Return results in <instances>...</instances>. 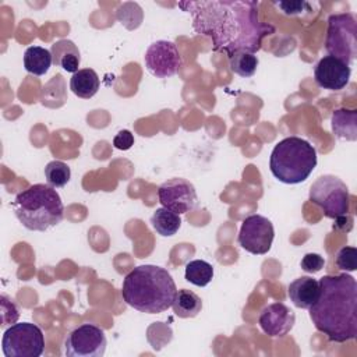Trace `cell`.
Returning <instances> with one entry per match:
<instances>
[{
    "label": "cell",
    "instance_id": "obj_14",
    "mask_svg": "<svg viewBox=\"0 0 357 357\" xmlns=\"http://www.w3.org/2000/svg\"><path fill=\"white\" fill-rule=\"evenodd\" d=\"M296 315L283 303H272L266 305L258 318V324L264 333L271 337H283L294 326Z\"/></svg>",
    "mask_w": 357,
    "mask_h": 357
},
{
    "label": "cell",
    "instance_id": "obj_10",
    "mask_svg": "<svg viewBox=\"0 0 357 357\" xmlns=\"http://www.w3.org/2000/svg\"><path fill=\"white\" fill-rule=\"evenodd\" d=\"M275 237L272 222L262 215H250L241 222L237 241L243 250L254 255L266 254Z\"/></svg>",
    "mask_w": 357,
    "mask_h": 357
},
{
    "label": "cell",
    "instance_id": "obj_19",
    "mask_svg": "<svg viewBox=\"0 0 357 357\" xmlns=\"http://www.w3.org/2000/svg\"><path fill=\"white\" fill-rule=\"evenodd\" d=\"M53 64L50 50L42 46H29L24 53V68L32 75H43Z\"/></svg>",
    "mask_w": 357,
    "mask_h": 357
},
{
    "label": "cell",
    "instance_id": "obj_6",
    "mask_svg": "<svg viewBox=\"0 0 357 357\" xmlns=\"http://www.w3.org/2000/svg\"><path fill=\"white\" fill-rule=\"evenodd\" d=\"M308 198L318 205L329 219L340 220L349 215L350 194L347 185L336 176L324 174L310 187Z\"/></svg>",
    "mask_w": 357,
    "mask_h": 357
},
{
    "label": "cell",
    "instance_id": "obj_13",
    "mask_svg": "<svg viewBox=\"0 0 357 357\" xmlns=\"http://www.w3.org/2000/svg\"><path fill=\"white\" fill-rule=\"evenodd\" d=\"M350 66L333 56H324L314 68L315 82L328 91L343 89L350 79Z\"/></svg>",
    "mask_w": 357,
    "mask_h": 357
},
{
    "label": "cell",
    "instance_id": "obj_11",
    "mask_svg": "<svg viewBox=\"0 0 357 357\" xmlns=\"http://www.w3.org/2000/svg\"><path fill=\"white\" fill-rule=\"evenodd\" d=\"M158 198L163 208L178 215L187 213L198 205V195L194 184L181 177H173L162 183L158 188Z\"/></svg>",
    "mask_w": 357,
    "mask_h": 357
},
{
    "label": "cell",
    "instance_id": "obj_23",
    "mask_svg": "<svg viewBox=\"0 0 357 357\" xmlns=\"http://www.w3.org/2000/svg\"><path fill=\"white\" fill-rule=\"evenodd\" d=\"M184 278L187 282L204 287L213 279V266L204 259H192L185 264Z\"/></svg>",
    "mask_w": 357,
    "mask_h": 357
},
{
    "label": "cell",
    "instance_id": "obj_16",
    "mask_svg": "<svg viewBox=\"0 0 357 357\" xmlns=\"http://www.w3.org/2000/svg\"><path fill=\"white\" fill-rule=\"evenodd\" d=\"M53 64L61 67L67 73H77L81 64V53L77 45L70 39H60L50 47Z\"/></svg>",
    "mask_w": 357,
    "mask_h": 357
},
{
    "label": "cell",
    "instance_id": "obj_20",
    "mask_svg": "<svg viewBox=\"0 0 357 357\" xmlns=\"http://www.w3.org/2000/svg\"><path fill=\"white\" fill-rule=\"evenodd\" d=\"M172 308L180 318H194L202 310V300L191 290L181 289L176 291Z\"/></svg>",
    "mask_w": 357,
    "mask_h": 357
},
{
    "label": "cell",
    "instance_id": "obj_29",
    "mask_svg": "<svg viewBox=\"0 0 357 357\" xmlns=\"http://www.w3.org/2000/svg\"><path fill=\"white\" fill-rule=\"evenodd\" d=\"M113 145L114 148L120 151H127L134 145V135L128 130H120L114 138H113Z\"/></svg>",
    "mask_w": 357,
    "mask_h": 357
},
{
    "label": "cell",
    "instance_id": "obj_4",
    "mask_svg": "<svg viewBox=\"0 0 357 357\" xmlns=\"http://www.w3.org/2000/svg\"><path fill=\"white\" fill-rule=\"evenodd\" d=\"M13 211L20 223L32 231H45L59 225L64 218V205L49 184H33L17 194Z\"/></svg>",
    "mask_w": 357,
    "mask_h": 357
},
{
    "label": "cell",
    "instance_id": "obj_26",
    "mask_svg": "<svg viewBox=\"0 0 357 357\" xmlns=\"http://www.w3.org/2000/svg\"><path fill=\"white\" fill-rule=\"evenodd\" d=\"M339 269L353 272L357 269V250L354 247H342L335 259Z\"/></svg>",
    "mask_w": 357,
    "mask_h": 357
},
{
    "label": "cell",
    "instance_id": "obj_8",
    "mask_svg": "<svg viewBox=\"0 0 357 357\" xmlns=\"http://www.w3.org/2000/svg\"><path fill=\"white\" fill-rule=\"evenodd\" d=\"M6 357H39L45 350L42 329L32 322H20L7 328L1 337Z\"/></svg>",
    "mask_w": 357,
    "mask_h": 357
},
{
    "label": "cell",
    "instance_id": "obj_21",
    "mask_svg": "<svg viewBox=\"0 0 357 357\" xmlns=\"http://www.w3.org/2000/svg\"><path fill=\"white\" fill-rule=\"evenodd\" d=\"M151 225L158 234L163 237H170L178 231L181 226V218L178 213L162 206L158 208L151 216Z\"/></svg>",
    "mask_w": 357,
    "mask_h": 357
},
{
    "label": "cell",
    "instance_id": "obj_15",
    "mask_svg": "<svg viewBox=\"0 0 357 357\" xmlns=\"http://www.w3.org/2000/svg\"><path fill=\"white\" fill-rule=\"evenodd\" d=\"M287 294L297 308L308 310L319 296V282L310 276L297 278L289 284Z\"/></svg>",
    "mask_w": 357,
    "mask_h": 357
},
{
    "label": "cell",
    "instance_id": "obj_9",
    "mask_svg": "<svg viewBox=\"0 0 357 357\" xmlns=\"http://www.w3.org/2000/svg\"><path fill=\"white\" fill-rule=\"evenodd\" d=\"M106 344L103 329L93 324H82L67 335L64 354L68 357H102Z\"/></svg>",
    "mask_w": 357,
    "mask_h": 357
},
{
    "label": "cell",
    "instance_id": "obj_18",
    "mask_svg": "<svg viewBox=\"0 0 357 357\" xmlns=\"http://www.w3.org/2000/svg\"><path fill=\"white\" fill-rule=\"evenodd\" d=\"M332 131L337 138L356 141L357 139V112L337 109L332 113L331 119Z\"/></svg>",
    "mask_w": 357,
    "mask_h": 357
},
{
    "label": "cell",
    "instance_id": "obj_22",
    "mask_svg": "<svg viewBox=\"0 0 357 357\" xmlns=\"http://www.w3.org/2000/svg\"><path fill=\"white\" fill-rule=\"evenodd\" d=\"M258 64H259V60L255 56V53H250L245 50H237L229 56L230 70L243 78L252 77L257 71Z\"/></svg>",
    "mask_w": 357,
    "mask_h": 357
},
{
    "label": "cell",
    "instance_id": "obj_17",
    "mask_svg": "<svg viewBox=\"0 0 357 357\" xmlns=\"http://www.w3.org/2000/svg\"><path fill=\"white\" fill-rule=\"evenodd\" d=\"M100 86V81L95 70L92 68H82L73 74L70 79V89L74 95L82 99L92 98Z\"/></svg>",
    "mask_w": 357,
    "mask_h": 357
},
{
    "label": "cell",
    "instance_id": "obj_5",
    "mask_svg": "<svg viewBox=\"0 0 357 357\" xmlns=\"http://www.w3.org/2000/svg\"><path fill=\"white\" fill-rule=\"evenodd\" d=\"M317 166V149L300 137L279 141L269 158V170L284 184H300L308 178Z\"/></svg>",
    "mask_w": 357,
    "mask_h": 357
},
{
    "label": "cell",
    "instance_id": "obj_2",
    "mask_svg": "<svg viewBox=\"0 0 357 357\" xmlns=\"http://www.w3.org/2000/svg\"><path fill=\"white\" fill-rule=\"evenodd\" d=\"M319 296L308 308L310 318L328 340L343 343L357 336V282L347 273L319 280Z\"/></svg>",
    "mask_w": 357,
    "mask_h": 357
},
{
    "label": "cell",
    "instance_id": "obj_24",
    "mask_svg": "<svg viewBox=\"0 0 357 357\" xmlns=\"http://www.w3.org/2000/svg\"><path fill=\"white\" fill-rule=\"evenodd\" d=\"M45 177L49 185L54 188L64 187L71 178V170L68 165L61 160H52L45 166Z\"/></svg>",
    "mask_w": 357,
    "mask_h": 357
},
{
    "label": "cell",
    "instance_id": "obj_7",
    "mask_svg": "<svg viewBox=\"0 0 357 357\" xmlns=\"http://www.w3.org/2000/svg\"><path fill=\"white\" fill-rule=\"evenodd\" d=\"M325 50L328 56H333L349 66L354 61L357 56V24L353 14L329 15Z\"/></svg>",
    "mask_w": 357,
    "mask_h": 357
},
{
    "label": "cell",
    "instance_id": "obj_27",
    "mask_svg": "<svg viewBox=\"0 0 357 357\" xmlns=\"http://www.w3.org/2000/svg\"><path fill=\"white\" fill-rule=\"evenodd\" d=\"M325 265V259L324 257H321L319 254H315V252H308L303 257L301 262H300V266L304 272H308V273H317L319 272Z\"/></svg>",
    "mask_w": 357,
    "mask_h": 357
},
{
    "label": "cell",
    "instance_id": "obj_28",
    "mask_svg": "<svg viewBox=\"0 0 357 357\" xmlns=\"http://www.w3.org/2000/svg\"><path fill=\"white\" fill-rule=\"evenodd\" d=\"M275 4L287 15H297L303 11H308L312 4L308 1H275Z\"/></svg>",
    "mask_w": 357,
    "mask_h": 357
},
{
    "label": "cell",
    "instance_id": "obj_12",
    "mask_svg": "<svg viewBox=\"0 0 357 357\" xmlns=\"http://www.w3.org/2000/svg\"><path fill=\"white\" fill-rule=\"evenodd\" d=\"M144 60L148 71L156 78L176 75L183 64L180 52L172 40H156L149 45Z\"/></svg>",
    "mask_w": 357,
    "mask_h": 357
},
{
    "label": "cell",
    "instance_id": "obj_1",
    "mask_svg": "<svg viewBox=\"0 0 357 357\" xmlns=\"http://www.w3.org/2000/svg\"><path fill=\"white\" fill-rule=\"evenodd\" d=\"M178 7L192 15L194 31L211 38L212 49L225 52L227 56L237 50L257 53L262 39L275 32L272 25L259 20L255 1H180Z\"/></svg>",
    "mask_w": 357,
    "mask_h": 357
},
{
    "label": "cell",
    "instance_id": "obj_3",
    "mask_svg": "<svg viewBox=\"0 0 357 357\" xmlns=\"http://www.w3.org/2000/svg\"><path fill=\"white\" fill-rule=\"evenodd\" d=\"M176 291L172 275L158 265L135 266L126 275L121 286L123 300L146 314H160L170 308Z\"/></svg>",
    "mask_w": 357,
    "mask_h": 357
},
{
    "label": "cell",
    "instance_id": "obj_25",
    "mask_svg": "<svg viewBox=\"0 0 357 357\" xmlns=\"http://www.w3.org/2000/svg\"><path fill=\"white\" fill-rule=\"evenodd\" d=\"M116 17L127 29H135L142 22V8L137 3H124L117 8Z\"/></svg>",
    "mask_w": 357,
    "mask_h": 357
}]
</instances>
